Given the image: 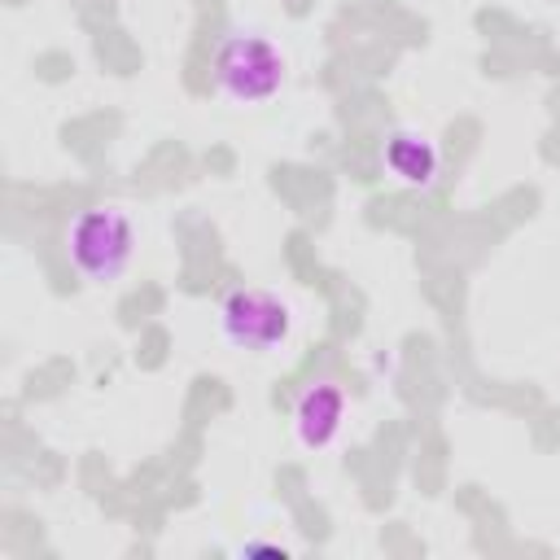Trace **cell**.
Here are the masks:
<instances>
[{
	"instance_id": "2",
	"label": "cell",
	"mask_w": 560,
	"mask_h": 560,
	"mask_svg": "<svg viewBox=\"0 0 560 560\" xmlns=\"http://www.w3.org/2000/svg\"><path fill=\"white\" fill-rule=\"evenodd\" d=\"M66 258L92 284H114L136 258V228L114 206L79 210L66 228Z\"/></svg>"
},
{
	"instance_id": "1",
	"label": "cell",
	"mask_w": 560,
	"mask_h": 560,
	"mask_svg": "<svg viewBox=\"0 0 560 560\" xmlns=\"http://www.w3.org/2000/svg\"><path fill=\"white\" fill-rule=\"evenodd\" d=\"M210 70H214V92L241 109L267 105L289 79L284 52L258 31H228L214 48Z\"/></svg>"
},
{
	"instance_id": "5",
	"label": "cell",
	"mask_w": 560,
	"mask_h": 560,
	"mask_svg": "<svg viewBox=\"0 0 560 560\" xmlns=\"http://www.w3.org/2000/svg\"><path fill=\"white\" fill-rule=\"evenodd\" d=\"M381 162H385V171H389L394 184L416 188V192L433 188L438 175H442V149H438V140H433L429 131H420V127H398V131H389L385 144H381Z\"/></svg>"
},
{
	"instance_id": "4",
	"label": "cell",
	"mask_w": 560,
	"mask_h": 560,
	"mask_svg": "<svg viewBox=\"0 0 560 560\" xmlns=\"http://www.w3.org/2000/svg\"><path fill=\"white\" fill-rule=\"evenodd\" d=\"M341 420H346V389L328 376L311 381L298 398H293V411H289V429H293V442L306 446V451H324L337 442L341 433Z\"/></svg>"
},
{
	"instance_id": "3",
	"label": "cell",
	"mask_w": 560,
	"mask_h": 560,
	"mask_svg": "<svg viewBox=\"0 0 560 560\" xmlns=\"http://www.w3.org/2000/svg\"><path fill=\"white\" fill-rule=\"evenodd\" d=\"M219 337L241 354H276L293 337V306L258 284H241L219 302Z\"/></svg>"
}]
</instances>
